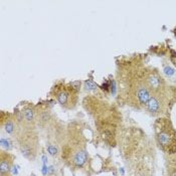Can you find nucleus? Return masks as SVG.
<instances>
[{"mask_svg": "<svg viewBox=\"0 0 176 176\" xmlns=\"http://www.w3.org/2000/svg\"><path fill=\"white\" fill-rule=\"evenodd\" d=\"M5 130L8 132V133H11L12 131H13V124L12 123H7L6 124V128H5Z\"/></svg>", "mask_w": 176, "mask_h": 176, "instance_id": "12", "label": "nucleus"}, {"mask_svg": "<svg viewBox=\"0 0 176 176\" xmlns=\"http://www.w3.org/2000/svg\"><path fill=\"white\" fill-rule=\"evenodd\" d=\"M47 150H48L49 154H50V155H52V156H54V155H56V153H57V149H56V147H53V146H48Z\"/></svg>", "mask_w": 176, "mask_h": 176, "instance_id": "11", "label": "nucleus"}, {"mask_svg": "<svg viewBox=\"0 0 176 176\" xmlns=\"http://www.w3.org/2000/svg\"><path fill=\"white\" fill-rule=\"evenodd\" d=\"M158 140L162 146H171L172 145V137H171L170 134L167 133V132H162V133L159 134Z\"/></svg>", "mask_w": 176, "mask_h": 176, "instance_id": "4", "label": "nucleus"}, {"mask_svg": "<svg viewBox=\"0 0 176 176\" xmlns=\"http://www.w3.org/2000/svg\"><path fill=\"white\" fill-rule=\"evenodd\" d=\"M25 118H26L27 121H31L33 119V113H32V111L27 110L26 112H25Z\"/></svg>", "mask_w": 176, "mask_h": 176, "instance_id": "10", "label": "nucleus"}, {"mask_svg": "<svg viewBox=\"0 0 176 176\" xmlns=\"http://www.w3.org/2000/svg\"><path fill=\"white\" fill-rule=\"evenodd\" d=\"M8 170H9V162L6 161L5 159H2L1 164H0V171H1V174L3 175L4 173H7Z\"/></svg>", "mask_w": 176, "mask_h": 176, "instance_id": "7", "label": "nucleus"}, {"mask_svg": "<svg viewBox=\"0 0 176 176\" xmlns=\"http://www.w3.org/2000/svg\"><path fill=\"white\" fill-rule=\"evenodd\" d=\"M85 88L88 91H93V90H96L97 86H96V83L93 81L88 79V81H86V83H85Z\"/></svg>", "mask_w": 176, "mask_h": 176, "instance_id": "8", "label": "nucleus"}, {"mask_svg": "<svg viewBox=\"0 0 176 176\" xmlns=\"http://www.w3.org/2000/svg\"><path fill=\"white\" fill-rule=\"evenodd\" d=\"M87 160V153L85 151H79L74 156V164L77 166H82Z\"/></svg>", "mask_w": 176, "mask_h": 176, "instance_id": "5", "label": "nucleus"}, {"mask_svg": "<svg viewBox=\"0 0 176 176\" xmlns=\"http://www.w3.org/2000/svg\"><path fill=\"white\" fill-rule=\"evenodd\" d=\"M147 86L150 91H158L161 86V79L156 74H151L147 79Z\"/></svg>", "mask_w": 176, "mask_h": 176, "instance_id": "1", "label": "nucleus"}, {"mask_svg": "<svg viewBox=\"0 0 176 176\" xmlns=\"http://www.w3.org/2000/svg\"><path fill=\"white\" fill-rule=\"evenodd\" d=\"M146 105H147V109L149 110V112L153 113V114H156V113L160 111V108H161L160 102H159L157 98L152 97Z\"/></svg>", "mask_w": 176, "mask_h": 176, "instance_id": "3", "label": "nucleus"}, {"mask_svg": "<svg viewBox=\"0 0 176 176\" xmlns=\"http://www.w3.org/2000/svg\"><path fill=\"white\" fill-rule=\"evenodd\" d=\"M137 97L142 104H147L148 101L151 99L149 90L145 87L139 88V90H138V92H137Z\"/></svg>", "mask_w": 176, "mask_h": 176, "instance_id": "2", "label": "nucleus"}, {"mask_svg": "<svg viewBox=\"0 0 176 176\" xmlns=\"http://www.w3.org/2000/svg\"><path fill=\"white\" fill-rule=\"evenodd\" d=\"M68 100H69V94L66 93V92L62 91L61 93L57 94V101L60 102L61 105H62V106L68 103Z\"/></svg>", "mask_w": 176, "mask_h": 176, "instance_id": "6", "label": "nucleus"}, {"mask_svg": "<svg viewBox=\"0 0 176 176\" xmlns=\"http://www.w3.org/2000/svg\"><path fill=\"white\" fill-rule=\"evenodd\" d=\"M164 73H165L167 75H172V74H174V70L171 68V66L166 65L165 68H164Z\"/></svg>", "mask_w": 176, "mask_h": 176, "instance_id": "9", "label": "nucleus"}]
</instances>
